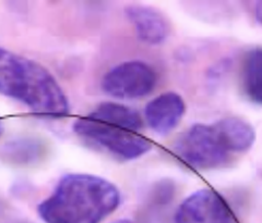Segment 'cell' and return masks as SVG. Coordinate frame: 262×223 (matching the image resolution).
<instances>
[{"label":"cell","instance_id":"6da1fadb","mask_svg":"<svg viewBox=\"0 0 262 223\" xmlns=\"http://www.w3.org/2000/svg\"><path fill=\"white\" fill-rule=\"evenodd\" d=\"M119 189L104 178L70 173L38 205L45 223H101L120 205Z\"/></svg>","mask_w":262,"mask_h":223},{"label":"cell","instance_id":"7a4b0ae2","mask_svg":"<svg viewBox=\"0 0 262 223\" xmlns=\"http://www.w3.org/2000/svg\"><path fill=\"white\" fill-rule=\"evenodd\" d=\"M0 95L26 106L36 115L61 119L70 112L63 89L38 62L0 47Z\"/></svg>","mask_w":262,"mask_h":223},{"label":"cell","instance_id":"3957f363","mask_svg":"<svg viewBox=\"0 0 262 223\" xmlns=\"http://www.w3.org/2000/svg\"><path fill=\"white\" fill-rule=\"evenodd\" d=\"M142 119L137 110L117 103H103L79 118L72 130L82 139L122 161L140 158L152 144L140 134Z\"/></svg>","mask_w":262,"mask_h":223},{"label":"cell","instance_id":"277c9868","mask_svg":"<svg viewBox=\"0 0 262 223\" xmlns=\"http://www.w3.org/2000/svg\"><path fill=\"white\" fill-rule=\"evenodd\" d=\"M173 151L187 166L198 170L223 166L231 154L214 123L192 126L176 140Z\"/></svg>","mask_w":262,"mask_h":223},{"label":"cell","instance_id":"5b68a950","mask_svg":"<svg viewBox=\"0 0 262 223\" xmlns=\"http://www.w3.org/2000/svg\"><path fill=\"white\" fill-rule=\"evenodd\" d=\"M158 83V74L144 61L121 62L105 74L101 87L105 94L120 99L134 101L150 95Z\"/></svg>","mask_w":262,"mask_h":223},{"label":"cell","instance_id":"8992f818","mask_svg":"<svg viewBox=\"0 0 262 223\" xmlns=\"http://www.w3.org/2000/svg\"><path fill=\"white\" fill-rule=\"evenodd\" d=\"M175 223H237L224 198L211 188H202L179 205Z\"/></svg>","mask_w":262,"mask_h":223},{"label":"cell","instance_id":"52a82bcc","mask_svg":"<svg viewBox=\"0 0 262 223\" xmlns=\"http://www.w3.org/2000/svg\"><path fill=\"white\" fill-rule=\"evenodd\" d=\"M186 105L182 96L174 92L163 93L147 103L144 115L147 125L159 135H167L183 119Z\"/></svg>","mask_w":262,"mask_h":223},{"label":"cell","instance_id":"ba28073f","mask_svg":"<svg viewBox=\"0 0 262 223\" xmlns=\"http://www.w3.org/2000/svg\"><path fill=\"white\" fill-rule=\"evenodd\" d=\"M125 13L142 43L157 46L167 39L170 32L169 23L158 9L144 5H130L125 9Z\"/></svg>","mask_w":262,"mask_h":223},{"label":"cell","instance_id":"9c48e42d","mask_svg":"<svg viewBox=\"0 0 262 223\" xmlns=\"http://www.w3.org/2000/svg\"><path fill=\"white\" fill-rule=\"evenodd\" d=\"M214 125L224 137L231 153H243L248 151L255 143V129L241 118H224L215 122Z\"/></svg>","mask_w":262,"mask_h":223},{"label":"cell","instance_id":"30bf717a","mask_svg":"<svg viewBox=\"0 0 262 223\" xmlns=\"http://www.w3.org/2000/svg\"><path fill=\"white\" fill-rule=\"evenodd\" d=\"M245 95L252 103L262 105V48H255L245 58L242 72Z\"/></svg>","mask_w":262,"mask_h":223},{"label":"cell","instance_id":"8fae6325","mask_svg":"<svg viewBox=\"0 0 262 223\" xmlns=\"http://www.w3.org/2000/svg\"><path fill=\"white\" fill-rule=\"evenodd\" d=\"M255 14H256L257 21L262 26V2L257 3L256 9H255Z\"/></svg>","mask_w":262,"mask_h":223},{"label":"cell","instance_id":"7c38bea8","mask_svg":"<svg viewBox=\"0 0 262 223\" xmlns=\"http://www.w3.org/2000/svg\"><path fill=\"white\" fill-rule=\"evenodd\" d=\"M4 131H5V127H4V122L2 120V118H0V137L3 136L4 134Z\"/></svg>","mask_w":262,"mask_h":223},{"label":"cell","instance_id":"4fadbf2b","mask_svg":"<svg viewBox=\"0 0 262 223\" xmlns=\"http://www.w3.org/2000/svg\"><path fill=\"white\" fill-rule=\"evenodd\" d=\"M112 223H134V222H131L130 220H127V219H120V220L114 221V222H112Z\"/></svg>","mask_w":262,"mask_h":223},{"label":"cell","instance_id":"5bb4252c","mask_svg":"<svg viewBox=\"0 0 262 223\" xmlns=\"http://www.w3.org/2000/svg\"><path fill=\"white\" fill-rule=\"evenodd\" d=\"M0 210H2V205H0Z\"/></svg>","mask_w":262,"mask_h":223}]
</instances>
